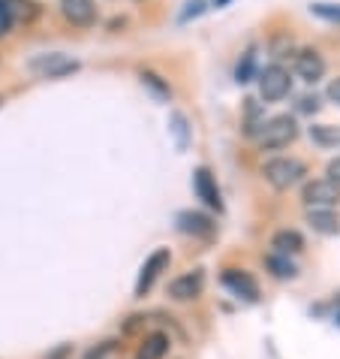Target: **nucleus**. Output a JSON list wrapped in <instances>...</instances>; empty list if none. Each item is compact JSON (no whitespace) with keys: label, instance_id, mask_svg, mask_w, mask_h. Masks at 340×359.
Here are the masks:
<instances>
[{"label":"nucleus","instance_id":"412c9836","mask_svg":"<svg viewBox=\"0 0 340 359\" xmlns=\"http://www.w3.org/2000/svg\"><path fill=\"white\" fill-rule=\"evenodd\" d=\"M172 130L178 133V148H187V121H184V115L172 118Z\"/></svg>","mask_w":340,"mask_h":359},{"label":"nucleus","instance_id":"2eb2a0df","mask_svg":"<svg viewBox=\"0 0 340 359\" xmlns=\"http://www.w3.org/2000/svg\"><path fill=\"white\" fill-rule=\"evenodd\" d=\"M166 353H169V338L163 332H154V335L145 338L142 347H139L136 359H163Z\"/></svg>","mask_w":340,"mask_h":359},{"label":"nucleus","instance_id":"6e6552de","mask_svg":"<svg viewBox=\"0 0 340 359\" xmlns=\"http://www.w3.org/2000/svg\"><path fill=\"white\" fill-rule=\"evenodd\" d=\"M295 73H298V79H304V82H319V79L325 76L323 55L313 52V48H304V52H298L295 55Z\"/></svg>","mask_w":340,"mask_h":359},{"label":"nucleus","instance_id":"39448f33","mask_svg":"<svg viewBox=\"0 0 340 359\" xmlns=\"http://www.w3.org/2000/svg\"><path fill=\"white\" fill-rule=\"evenodd\" d=\"M78 64L73 61V57H66V55H39L31 61V73L39 76V79H61L66 73H76Z\"/></svg>","mask_w":340,"mask_h":359},{"label":"nucleus","instance_id":"9d476101","mask_svg":"<svg viewBox=\"0 0 340 359\" xmlns=\"http://www.w3.org/2000/svg\"><path fill=\"white\" fill-rule=\"evenodd\" d=\"M193 187H196V194H199V199L208 205V208H223V199H220V187H217V182H214V175L208 172V169L202 166V169H196V175H193Z\"/></svg>","mask_w":340,"mask_h":359},{"label":"nucleus","instance_id":"4be33fe9","mask_svg":"<svg viewBox=\"0 0 340 359\" xmlns=\"http://www.w3.org/2000/svg\"><path fill=\"white\" fill-rule=\"evenodd\" d=\"M142 82H145V85H151L160 97H169V88L160 82V76H154V73H142Z\"/></svg>","mask_w":340,"mask_h":359},{"label":"nucleus","instance_id":"423d86ee","mask_svg":"<svg viewBox=\"0 0 340 359\" xmlns=\"http://www.w3.org/2000/svg\"><path fill=\"white\" fill-rule=\"evenodd\" d=\"M169 260H172L169 248H160V251H154L151 257H148L145 266H142V272H139V281H136V296H145L148 290H151L154 281L160 278V272L169 266Z\"/></svg>","mask_w":340,"mask_h":359},{"label":"nucleus","instance_id":"0eeeda50","mask_svg":"<svg viewBox=\"0 0 340 359\" xmlns=\"http://www.w3.org/2000/svg\"><path fill=\"white\" fill-rule=\"evenodd\" d=\"M61 15L73 27H91L97 22L94 0H61Z\"/></svg>","mask_w":340,"mask_h":359},{"label":"nucleus","instance_id":"1a4fd4ad","mask_svg":"<svg viewBox=\"0 0 340 359\" xmlns=\"http://www.w3.org/2000/svg\"><path fill=\"white\" fill-rule=\"evenodd\" d=\"M202 287H205V275L199 272H187L181 278H175L172 284H169V296L178 299V302H187V299H196L199 293H202Z\"/></svg>","mask_w":340,"mask_h":359},{"label":"nucleus","instance_id":"4468645a","mask_svg":"<svg viewBox=\"0 0 340 359\" xmlns=\"http://www.w3.org/2000/svg\"><path fill=\"white\" fill-rule=\"evenodd\" d=\"M271 248L277 254H298L304 248V238H302V233H295V229H280V233H274V238H271Z\"/></svg>","mask_w":340,"mask_h":359},{"label":"nucleus","instance_id":"a211bd4d","mask_svg":"<svg viewBox=\"0 0 340 359\" xmlns=\"http://www.w3.org/2000/svg\"><path fill=\"white\" fill-rule=\"evenodd\" d=\"M13 22H15L13 0H0V36H6L9 31H13Z\"/></svg>","mask_w":340,"mask_h":359},{"label":"nucleus","instance_id":"b1692460","mask_svg":"<svg viewBox=\"0 0 340 359\" xmlns=\"http://www.w3.org/2000/svg\"><path fill=\"white\" fill-rule=\"evenodd\" d=\"M328 100H334V103L340 106V79H334V82L328 85Z\"/></svg>","mask_w":340,"mask_h":359},{"label":"nucleus","instance_id":"393cba45","mask_svg":"<svg viewBox=\"0 0 340 359\" xmlns=\"http://www.w3.org/2000/svg\"><path fill=\"white\" fill-rule=\"evenodd\" d=\"M302 109H304V112H316V109H319V100H316V97H304V100H302Z\"/></svg>","mask_w":340,"mask_h":359},{"label":"nucleus","instance_id":"f03ea898","mask_svg":"<svg viewBox=\"0 0 340 359\" xmlns=\"http://www.w3.org/2000/svg\"><path fill=\"white\" fill-rule=\"evenodd\" d=\"M298 136V124L292 115H277L271 121L262 124V136H259V142L268 151H277V148H286L289 142H295Z\"/></svg>","mask_w":340,"mask_h":359},{"label":"nucleus","instance_id":"20e7f679","mask_svg":"<svg viewBox=\"0 0 340 359\" xmlns=\"http://www.w3.org/2000/svg\"><path fill=\"white\" fill-rule=\"evenodd\" d=\"M302 199L307 208H334L340 203V187L328 182V178H316V182L304 184Z\"/></svg>","mask_w":340,"mask_h":359},{"label":"nucleus","instance_id":"f257e3e1","mask_svg":"<svg viewBox=\"0 0 340 359\" xmlns=\"http://www.w3.org/2000/svg\"><path fill=\"white\" fill-rule=\"evenodd\" d=\"M265 182L277 187V191H286V187H292L302 182L304 175V163L295 161V157H274V161H268L265 169H262Z\"/></svg>","mask_w":340,"mask_h":359},{"label":"nucleus","instance_id":"ddd939ff","mask_svg":"<svg viewBox=\"0 0 340 359\" xmlns=\"http://www.w3.org/2000/svg\"><path fill=\"white\" fill-rule=\"evenodd\" d=\"M307 221H310V226H313L316 233H325V236L340 233V221H337V215L332 212V208H310Z\"/></svg>","mask_w":340,"mask_h":359},{"label":"nucleus","instance_id":"6ab92c4d","mask_svg":"<svg viewBox=\"0 0 340 359\" xmlns=\"http://www.w3.org/2000/svg\"><path fill=\"white\" fill-rule=\"evenodd\" d=\"M310 13L316 18H325V22H337L340 25V4H313Z\"/></svg>","mask_w":340,"mask_h":359},{"label":"nucleus","instance_id":"f3484780","mask_svg":"<svg viewBox=\"0 0 340 359\" xmlns=\"http://www.w3.org/2000/svg\"><path fill=\"white\" fill-rule=\"evenodd\" d=\"M265 266L268 269H271V275L274 278H295L298 275V269H295V263L292 260H289V257L286 254H268L265 257Z\"/></svg>","mask_w":340,"mask_h":359},{"label":"nucleus","instance_id":"aec40b11","mask_svg":"<svg viewBox=\"0 0 340 359\" xmlns=\"http://www.w3.org/2000/svg\"><path fill=\"white\" fill-rule=\"evenodd\" d=\"M253 67H256V57L253 55H244V61L238 64V69H235L238 82H250V79H253Z\"/></svg>","mask_w":340,"mask_h":359},{"label":"nucleus","instance_id":"dca6fc26","mask_svg":"<svg viewBox=\"0 0 340 359\" xmlns=\"http://www.w3.org/2000/svg\"><path fill=\"white\" fill-rule=\"evenodd\" d=\"M310 139H313L316 145L337 148L340 145V124H313L310 127Z\"/></svg>","mask_w":340,"mask_h":359},{"label":"nucleus","instance_id":"f8f14e48","mask_svg":"<svg viewBox=\"0 0 340 359\" xmlns=\"http://www.w3.org/2000/svg\"><path fill=\"white\" fill-rule=\"evenodd\" d=\"M223 284H226L235 296H244V299H250V302H253V299L259 296V284H256L247 272H238V269H229V272L223 275Z\"/></svg>","mask_w":340,"mask_h":359},{"label":"nucleus","instance_id":"7ed1b4c3","mask_svg":"<svg viewBox=\"0 0 340 359\" xmlns=\"http://www.w3.org/2000/svg\"><path fill=\"white\" fill-rule=\"evenodd\" d=\"M289 85H292V79H289V73L280 64H271L259 73V94H262V100H268V103L283 100L289 94Z\"/></svg>","mask_w":340,"mask_h":359},{"label":"nucleus","instance_id":"9b49d317","mask_svg":"<svg viewBox=\"0 0 340 359\" xmlns=\"http://www.w3.org/2000/svg\"><path fill=\"white\" fill-rule=\"evenodd\" d=\"M178 229L187 233V236H199V238L214 236L211 217H205V215H199V212H181V215H178Z\"/></svg>","mask_w":340,"mask_h":359},{"label":"nucleus","instance_id":"5701e85b","mask_svg":"<svg viewBox=\"0 0 340 359\" xmlns=\"http://www.w3.org/2000/svg\"><path fill=\"white\" fill-rule=\"evenodd\" d=\"M325 175H328V182H334V184L340 187V157H337V161H332V163H328Z\"/></svg>","mask_w":340,"mask_h":359}]
</instances>
